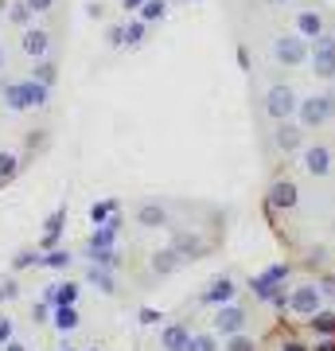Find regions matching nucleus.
Returning a JSON list of instances; mask_svg holds the SVG:
<instances>
[{"mask_svg": "<svg viewBox=\"0 0 335 351\" xmlns=\"http://www.w3.org/2000/svg\"><path fill=\"white\" fill-rule=\"evenodd\" d=\"M249 351H335V304L288 301L258 328Z\"/></svg>", "mask_w": 335, "mask_h": 351, "instance_id": "nucleus-4", "label": "nucleus"}, {"mask_svg": "<svg viewBox=\"0 0 335 351\" xmlns=\"http://www.w3.org/2000/svg\"><path fill=\"white\" fill-rule=\"evenodd\" d=\"M234 43L265 160L335 137V0H234Z\"/></svg>", "mask_w": 335, "mask_h": 351, "instance_id": "nucleus-1", "label": "nucleus"}, {"mask_svg": "<svg viewBox=\"0 0 335 351\" xmlns=\"http://www.w3.org/2000/svg\"><path fill=\"white\" fill-rule=\"evenodd\" d=\"M261 219L285 265L335 281V137H312L269 160Z\"/></svg>", "mask_w": 335, "mask_h": 351, "instance_id": "nucleus-3", "label": "nucleus"}, {"mask_svg": "<svg viewBox=\"0 0 335 351\" xmlns=\"http://www.w3.org/2000/svg\"><path fill=\"white\" fill-rule=\"evenodd\" d=\"M66 63V0H0V191L43 156Z\"/></svg>", "mask_w": 335, "mask_h": 351, "instance_id": "nucleus-2", "label": "nucleus"}]
</instances>
